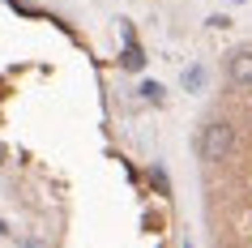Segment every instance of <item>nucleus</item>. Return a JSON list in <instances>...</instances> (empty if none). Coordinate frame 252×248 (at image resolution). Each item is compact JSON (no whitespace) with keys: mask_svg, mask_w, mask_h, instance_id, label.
Returning <instances> with one entry per match:
<instances>
[{"mask_svg":"<svg viewBox=\"0 0 252 248\" xmlns=\"http://www.w3.org/2000/svg\"><path fill=\"white\" fill-rule=\"evenodd\" d=\"M197 150H201V158L205 163H222V158H231V150H235V124L226 116H214L205 129H201V137H197Z\"/></svg>","mask_w":252,"mask_h":248,"instance_id":"obj_1","label":"nucleus"},{"mask_svg":"<svg viewBox=\"0 0 252 248\" xmlns=\"http://www.w3.org/2000/svg\"><path fill=\"white\" fill-rule=\"evenodd\" d=\"M226 81L231 86H252V47H235L226 60Z\"/></svg>","mask_w":252,"mask_h":248,"instance_id":"obj_2","label":"nucleus"},{"mask_svg":"<svg viewBox=\"0 0 252 248\" xmlns=\"http://www.w3.org/2000/svg\"><path fill=\"white\" fill-rule=\"evenodd\" d=\"M201 81H205V69H201V65L184 69V86H188V90H201Z\"/></svg>","mask_w":252,"mask_h":248,"instance_id":"obj_3","label":"nucleus"},{"mask_svg":"<svg viewBox=\"0 0 252 248\" xmlns=\"http://www.w3.org/2000/svg\"><path fill=\"white\" fill-rule=\"evenodd\" d=\"M141 99H150V103H162V86H158V81H141Z\"/></svg>","mask_w":252,"mask_h":248,"instance_id":"obj_4","label":"nucleus"},{"mask_svg":"<svg viewBox=\"0 0 252 248\" xmlns=\"http://www.w3.org/2000/svg\"><path fill=\"white\" fill-rule=\"evenodd\" d=\"M141 60H146V56L137 52V47H128V52H124V69H141Z\"/></svg>","mask_w":252,"mask_h":248,"instance_id":"obj_5","label":"nucleus"},{"mask_svg":"<svg viewBox=\"0 0 252 248\" xmlns=\"http://www.w3.org/2000/svg\"><path fill=\"white\" fill-rule=\"evenodd\" d=\"M0 163H4V150H0Z\"/></svg>","mask_w":252,"mask_h":248,"instance_id":"obj_6","label":"nucleus"}]
</instances>
